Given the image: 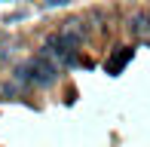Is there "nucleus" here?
<instances>
[{"mask_svg":"<svg viewBox=\"0 0 150 147\" xmlns=\"http://www.w3.org/2000/svg\"><path fill=\"white\" fill-rule=\"evenodd\" d=\"M86 37H89V28L83 25V18H67V22H64V28H61V40H64L71 49L77 43H83Z\"/></svg>","mask_w":150,"mask_h":147,"instance_id":"2","label":"nucleus"},{"mask_svg":"<svg viewBox=\"0 0 150 147\" xmlns=\"http://www.w3.org/2000/svg\"><path fill=\"white\" fill-rule=\"evenodd\" d=\"M28 64H31V83L34 86H52L58 80V68L49 61V58L40 55V58H31Z\"/></svg>","mask_w":150,"mask_h":147,"instance_id":"1","label":"nucleus"},{"mask_svg":"<svg viewBox=\"0 0 150 147\" xmlns=\"http://www.w3.org/2000/svg\"><path fill=\"white\" fill-rule=\"evenodd\" d=\"M12 52H16V49H12V43H3V46H0V61H6Z\"/></svg>","mask_w":150,"mask_h":147,"instance_id":"6","label":"nucleus"},{"mask_svg":"<svg viewBox=\"0 0 150 147\" xmlns=\"http://www.w3.org/2000/svg\"><path fill=\"white\" fill-rule=\"evenodd\" d=\"M22 95V89H18L12 80H6V83H0V98H18Z\"/></svg>","mask_w":150,"mask_h":147,"instance_id":"4","label":"nucleus"},{"mask_svg":"<svg viewBox=\"0 0 150 147\" xmlns=\"http://www.w3.org/2000/svg\"><path fill=\"white\" fill-rule=\"evenodd\" d=\"M129 58H132V49H126L122 55H113L110 61H107V71H110V74H117V68H122V64H126Z\"/></svg>","mask_w":150,"mask_h":147,"instance_id":"5","label":"nucleus"},{"mask_svg":"<svg viewBox=\"0 0 150 147\" xmlns=\"http://www.w3.org/2000/svg\"><path fill=\"white\" fill-rule=\"evenodd\" d=\"M132 34H138V37H147L150 34V18L147 16H135L132 18Z\"/></svg>","mask_w":150,"mask_h":147,"instance_id":"3","label":"nucleus"},{"mask_svg":"<svg viewBox=\"0 0 150 147\" xmlns=\"http://www.w3.org/2000/svg\"><path fill=\"white\" fill-rule=\"evenodd\" d=\"M147 18H150V12H147Z\"/></svg>","mask_w":150,"mask_h":147,"instance_id":"8","label":"nucleus"},{"mask_svg":"<svg viewBox=\"0 0 150 147\" xmlns=\"http://www.w3.org/2000/svg\"><path fill=\"white\" fill-rule=\"evenodd\" d=\"M43 3H46V6H64L67 0H43Z\"/></svg>","mask_w":150,"mask_h":147,"instance_id":"7","label":"nucleus"}]
</instances>
